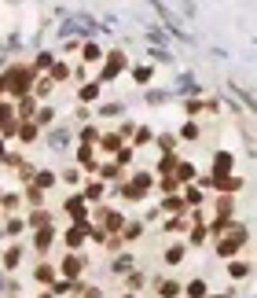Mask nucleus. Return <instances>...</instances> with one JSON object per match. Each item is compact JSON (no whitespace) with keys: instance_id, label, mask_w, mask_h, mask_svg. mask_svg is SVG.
<instances>
[{"instance_id":"f257e3e1","label":"nucleus","mask_w":257,"mask_h":298,"mask_svg":"<svg viewBox=\"0 0 257 298\" xmlns=\"http://www.w3.org/2000/svg\"><path fill=\"white\" fill-rule=\"evenodd\" d=\"M33 78H37V70H33V67H22V63H15V67L4 74L7 89H11L18 99H22V96H30V85H33Z\"/></svg>"},{"instance_id":"f03ea898","label":"nucleus","mask_w":257,"mask_h":298,"mask_svg":"<svg viewBox=\"0 0 257 298\" xmlns=\"http://www.w3.org/2000/svg\"><path fill=\"white\" fill-rule=\"evenodd\" d=\"M243 243H246V228H243V225H232V236H224L221 243H217V254L232 262V258L243 250Z\"/></svg>"},{"instance_id":"7ed1b4c3","label":"nucleus","mask_w":257,"mask_h":298,"mask_svg":"<svg viewBox=\"0 0 257 298\" xmlns=\"http://www.w3.org/2000/svg\"><path fill=\"white\" fill-rule=\"evenodd\" d=\"M151 184H155V181H151V173H136L125 188H121V195H125V199H144V195L151 192Z\"/></svg>"},{"instance_id":"20e7f679","label":"nucleus","mask_w":257,"mask_h":298,"mask_svg":"<svg viewBox=\"0 0 257 298\" xmlns=\"http://www.w3.org/2000/svg\"><path fill=\"white\" fill-rule=\"evenodd\" d=\"M59 273H63L66 280L74 284V280H81V273H85V262H81L78 254H66V258H63V265H59Z\"/></svg>"},{"instance_id":"39448f33","label":"nucleus","mask_w":257,"mask_h":298,"mask_svg":"<svg viewBox=\"0 0 257 298\" xmlns=\"http://www.w3.org/2000/svg\"><path fill=\"white\" fill-rule=\"evenodd\" d=\"M121 70H125V52H110L107 55V67H103V81H114Z\"/></svg>"},{"instance_id":"423d86ee","label":"nucleus","mask_w":257,"mask_h":298,"mask_svg":"<svg viewBox=\"0 0 257 298\" xmlns=\"http://www.w3.org/2000/svg\"><path fill=\"white\" fill-rule=\"evenodd\" d=\"M99 221H103V228H107L110 236H114V232H121V228H125V217H121L118 210H110V206H103V210H99Z\"/></svg>"},{"instance_id":"0eeeda50","label":"nucleus","mask_w":257,"mask_h":298,"mask_svg":"<svg viewBox=\"0 0 257 298\" xmlns=\"http://www.w3.org/2000/svg\"><path fill=\"white\" fill-rule=\"evenodd\" d=\"M232 166H235V155L232 151H217L213 155V177H228V173H232Z\"/></svg>"},{"instance_id":"6e6552de","label":"nucleus","mask_w":257,"mask_h":298,"mask_svg":"<svg viewBox=\"0 0 257 298\" xmlns=\"http://www.w3.org/2000/svg\"><path fill=\"white\" fill-rule=\"evenodd\" d=\"M15 125H18L15 107H11V103H0V133H4V136H11V133H15Z\"/></svg>"},{"instance_id":"1a4fd4ad","label":"nucleus","mask_w":257,"mask_h":298,"mask_svg":"<svg viewBox=\"0 0 257 298\" xmlns=\"http://www.w3.org/2000/svg\"><path fill=\"white\" fill-rule=\"evenodd\" d=\"M88 232H92V225H88V228H78V225H74V228L63 232V243L70 247V250H81V243H85V236H88Z\"/></svg>"},{"instance_id":"9d476101","label":"nucleus","mask_w":257,"mask_h":298,"mask_svg":"<svg viewBox=\"0 0 257 298\" xmlns=\"http://www.w3.org/2000/svg\"><path fill=\"white\" fill-rule=\"evenodd\" d=\"M33 110H37V99H33V96H22V99L15 103V118H18V122H30Z\"/></svg>"},{"instance_id":"9b49d317","label":"nucleus","mask_w":257,"mask_h":298,"mask_svg":"<svg viewBox=\"0 0 257 298\" xmlns=\"http://www.w3.org/2000/svg\"><path fill=\"white\" fill-rule=\"evenodd\" d=\"M103 192H107V184H103V181H88V184L81 188V199H85V202H99Z\"/></svg>"},{"instance_id":"f8f14e48","label":"nucleus","mask_w":257,"mask_h":298,"mask_svg":"<svg viewBox=\"0 0 257 298\" xmlns=\"http://www.w3.org/2000/svg\"><path fill=\"white\" fill-rule=\"evenodd\" d=\"M52 243H55V228H52V225H48V228H37V239H33V247L44 254V250H52Z\"/></svg>"},{"instance_id":"ddd939ff","label":"nucleus","mask_w":257,"mask_h":298,"mask_svg":"<svg viewBox=\"0 0 257 298\" xmlns=\"http://www.w3.org/2000/svg\"><path fill=\"white\" fill-rule=\"evenodd\" d=\"M15 133H18V140H22V144H33L41 129H37L33 122H18V125H15Z\"/></svg>"},{"instance_id":"4468645a","label":"nucleus","mask_w":257,"mask_h":298,"mask_svg":"<svg viewBox=\"0 0 257 298\" xmlns=\"http://www.w3.org/2000/svg\"><path fill=\"white\" fill-rule=\"evenodd\" d=\"M78 162L85 166V170H99V162H96V151H92V147H78Z\"/></svg>"},{"instance_id":"2eb2a0df","label":"nucleus","mask_w":257,"mask_h":298,"mask_svg":"<svg viewBox=\"0 0 257 298\" xmlns=\"http://www.w3.org/2000/svg\"><path fill=\"white\" fill-rule=\"evenodd\" d=\"M99 147L118 155V151H121V136H118V133H103V136H99Z\"/></svg>"},{"instance_id":"dca6fc26","label":"nucleus","mask_w":257,"mask_h":298,"mask_svg":"<svg viewBox=\"0 0 257 298\" xmlns=\"http://www.w3.org/2000/svg\"><path fill=\"white\" fill-rule=\"evenodd\" d=\"M173 181H195V166L191 162H176V170H173Z\"/></svg>"},{"instance_id":"f3484780","label":"nucleus","mask_w":257,"mask_h":298,"mask_svg":"<svg viewBox=\"0 0 257 298\" xmlns=\"http://www.w3.org/2000/svg\"><path fill=\"white\" fill-rule=\"evenodd\" d=\"M48 221H52V213H48V210H33L30 217H26V225H33V228H48Z\"/></svg>"},{"instance_id":"a211bd4d","label":"nucleus","mask_w":257,"mask_h":298,"mask_svg":"<svg viewBox=\"0 0 257 298\" xmlns=\"http://www.w3.org/2000/svg\"><path fill=\"white\" fill-rule=\"evenodd\" d=\"M235 213V199L232 195H221V199H217V217H232Z\"/></svg>"},{"instance_id":"6ab92c4d","label":"nucleus","mask_w":257,"mask_h":298,"mask_svg":"<svg viewBox=\"0 0 257 298\" xmlns=\"http://www.w3.org/2000/svg\"><path fill=\"white\" fill-rule=\"evenodd\" d=\"M33 280L44 284V287H52V284H55V269H52V265H41V269L33 273Z\"/></svg>"},{"instance_id":"aec40b11","label":"nucleus","mask_w":257,"mask_h":298,"mask_svg":"<svg viewBox=\"0 0 257 298\" xmlns=\"http://www.w3.org/2000/svg\"><path fill=\"white\" fill-rule=\"evenodd\" d=\"M176 162H180L176 155H162V162H158V173H162V177H173V170H176Z\"/></svg>"},{"instance_id":"412c9836","label":"nucleus","mask_w":257,"mask_h":298,"mask_svg":"<svg viewBox=\"0 0 257 298\" xmlns=\"http://www.w3.org/2000/svg\"><path fill=\"white\" fill-rule=\"evenodd\" d=\"M144 236V225H140V221H129L125 225V236H121V243H132V239H140Z\"/></svg>"},{"instance_id":"4be33fe9","label":"nucleus","mask_w":257,"mask_h":298,"mask_svg":"<svg viewBox=\"0 0 257 298\" xmlns=\"http://www.w3.org/2000/svg\"><path fill=\"white\" fill-rule=\"evenodd\" d=\"M202 199H206L202 188H187L184 192V206H202Z\"/></svg>"},{"instance_id":"5701e85b","label":"nucleus","mask_w":257,"mask_h":298,"mask_svg":"<svg viewBox=\"0 0 257 298\" xmlns=\"http://www.w3.org/2000/svg\"><path fill=\"white\" fill-rule=\"evenodd\" d=\"M246 273H250V265H246V262H228V276H232V280H243Z\"/></svg>"},{"instance_id":"b1692460","label":"nucleus","mask_w":257,"mask_h":298,"mask_svg":"<svg viewBox=\"0 0 257 298\" xmlns=\"http://www.w3.org/2000/svg\"><path fill=\"white\" fill-rule=\"evenodd\" d=\"M206 291H209V287H206V280H202V276L187 284V295H191V298H206Z\"/></svg>"},{"instance_id":"393cba45","label":"nucleus","mask_w":257,"mask_h":298,"mask_svg":"<svg viewBox=\"0 0 257 298\" xmlns=\"http://www.w3.org/2000/svg\"><path fill=\"white\" fill-rule=\"evenodd\" d=\"M99 140V133H96V125H85L81 129V147H92V144H96Z\"/></svg>"},{"instance_id":"a878e982","label":"nucleus","mask_w":257,"mask_h":298,"mask_svg":"<svg viewBox=\"0 0 257 298\" xmlns=\"http://www.w3.org/2000/svg\"><path fill=\"white\" fill-rule=\"evenodd\" d=\"M81 59H85V63H96V59H99V44H92V41H88V44L81 48Z\"/></svg>"},{"instance_id":"bb28decb","label":"nucleus","mask_w":257,"mask_h":298,"mask_svg":"<svg viewBox=\"0 0 257 298\" xmlns=\"http://www.w3.org/2000/svg\"><path fill=\"white\" fill-rule=\"evenodd\" d=\"M132 136H136V144H151V140H155V133H151L147 125H136V129H132Z\"/></svg>"},{"instance_id":"cd10ccee","label":"nucleus","mask_w":257,"mask_h":298,"mask_svg":"<svg viewBox=\"0 0 257 298\" xmlns=\"http://www.w3.org/2000/svg\"><path fill=\"white\" fill-rule=\"evenodd\" d=\"M52 184H55V173H48V170H44V173H37V181H33V188H52Z\"/></svg>"},{"instance_id":"c85d7f7f","label":"nucleus","mask_w":257,"mask_h":298,"mask_svg":"<svg viewBox=\"0 0 257 298\" xmlns=\"http://www.w3.org/2000/svg\"><path fill=\"white\" fill-rule=\"evenodd\" d=\"M99 177H103V181H118V177H121V170H118L114 162H107V166H99Z\"/></svg>"},{"instance_id":"c756f323","label":"nucleus","mask_w":257,"mask_h":298,"mask_svg":"<svg viewBox=\"0 0 257 298\" xmlns=\"http://www.w3.org/2000/svg\"><path fill=\"white\" fill-rule=\"evenodd\" d=\"M151 67H132V81H136V85H144V81H151Z\"/></svg>"},{"instance_id":"7c9ffc66","label":"nucleus","mask_w":257,"mask_h":298,"mask_svg":"<svg viewBox=\"0 0 257 298\" xmlns=\"http://www.w3.org/2000/svg\"><path fill=\"white\" fill-rule=\"evenodd\" d=\"M228 228H232V217H217V221H213V225H209L206 232H217V236H224Z\"/></svg>"},{"instance_id":"2f4dec72","label":"nucleus","mask_w":257,"mask_h":298,"mask_svg":"<svg viewBox=\"0 0 257 298\" xmlns=\"http://www.w3.org/2000/svg\"><path fill=\"white\" fill-rule=\"evenodd\" d=\"M180 295V284L176 280H162V298H176Z\"/></svg>"},{"instance_id":"473e14b6","label":"nucleus","mask_w":257,"mask_h":298,"mask_svg":"<svg viewBox=\"0 0 257 298\" xmlns=\"http://www.w3.org/2000/svg\"><path fill=\"white\" fill-rule=\"evenodd\" d=\"M166 262L169 265H180V262H184V247H169L166 250Z\"/></svg>"},{"instance_id":"72a5a7b5","label":"nucleus","mask_w":257,"mask_h":298,"mask_svg":"<svg viewBox=\"0 0 257 298\" xmlns=\"http://www.w3.org/2000/svg\"><path fill=\"white\" fill-rule=\"evenodd\" d=\"M158 147H162V151H166V155H173V147H176V136L162 133V136H158Z\"/></svg>"},{"instance_id":"f704fd0d","label":"nucleus","mask_w":257,"mask_h":298,"mask_svg":"<svg viewBox=\"0 0 257 298\" xmlns=\"http://www.w3.org/2000/svg\"><path fill=\"white\" fill-rule=\"evenodd\" d=\"M22 195H26V202H33V206L44 199V192H41V188H33V184H26V192H22Z\"/></svg>"},{"instance_id":"c9c22d12","label":"nucleus","mask_w":257,"mask_h":298,"mask_svg":"<svg viewBox=\"0 0 257 298\" xmlns=\"http://www.w3.org/2000/svg\"><path fill=\"white\" fill-rule=\"evenodd\" d=\"M158 188L166 192V195H176V188H180V184L173 181V177H162V184H158Z\"/></svg>"},{"instance_id":"e433bc0d","label":"nucleus","mask_w":257,"mask_h":298,"mask_svg":"<svg viewBox=\"0 0 257 298\" xmlns=\"http://www.w3.org/2000/svg\"><path fill=\"white\" fill-rule=\"evenodd\" d=\"M52 118H55V110H52V107H44V110H41V114H37V122H33V125H37V129H41V125H48V122H52Z\"/></svg>"},{"instance_id":"4c0bfd02","label":"nucleus","mask_w":257,"mask_h":298,"mask_svg":"<svg viewBox=\"0 0 257 298\" xmlns=\"http://www.w3.org/2000/svg\"><path fill=\"white\" fill-rule=\"evenodd\" d=\"M96 96H99V85H85L81 89V99H85V103H92Z\"/></svg>"},{"instance_id":"58836bf2","label":"nucleus","mask_w":257,"mask_h":298,"mask_svg":"<svg viewBox=\"0 0 257 298\" xmlns=\"http://www.w3.org/2000/svg\"><path fill=\"white\" fill-rule=\"evenodd\" d=\"M180 136H184V140H198V125H195V122H187L184 129H180Z\"/></svg>"},{"instance_id":"ea45409f","label":"nucleus","mask_w":257,"mask_h":298,"mask_svg":"<svg viewBox=\"0 0 257 298\" xmlns=\"http://www.w3.org/2000/svg\"><path fill=\"white\" fill-rule=\"evenodd\" d=\"M129 162H132V151H129V147H121V151H118V158H114V166L121 170V166H129Z\"/></svg>"},{"instance_id":"a19ab883","label":"nucleus","mask_w":257,"mask_h":298,"mask_svg":"<svg viewBox=\"0 0 257 298\" xmlns=\"http://www.w3.org/2000/svg\"><path fill=\"white\" fill-rule=\"evenodd\" d=\"M187 228V221L184 217H173V221H166V232H184Z\"/></svg>"},{"instance_id":"79ce46f5","label":"nucleus","mask_w":257,"mask_h":298,"mask_svg":"<svg viewBox=\"0 0 257 298\" xmlns=\"http://www.w3.org/2000/svg\"><path fill=\"white\" fill-rule=\"evenodd\" d=\"M52 63H55V59L44 52V55H37V67H33V70H52Z\"/></svg>"},{"instance_id":"37998d69","label":"nucleus","mask_w":257,"mask_h":298,"mask_svg":"<svg viewBox=\"0 0 257 298\" xmlns=\"http://www.w3.org/2000/svg\"><path fill=\"white\" fill-rule=\"evenodd\" d=\"M166 210L180 213V210H184V199H176V195H169V199H166Z\"/></svg>"},{"instance_id":"c03bdc74","label":"nucleus","mask_w":257,"mask_h":298,"mask_svg":"<svg viewBox=\"0 0 257 298\" xmlns=\"http://www.w3.org/2000/svg\"><path fill=\"white\" fill-rule=\"evenodd\" d=\"M18 254H22V250H18V247H11V250L4 254V265H7V269H11V265H18Z\"/></svg>"},{"instance_id":"a18cd8bd","label":"nucleus","mask_w":257,"mask_h":298,"mask_svg":"<svg viewBox=\"0 0 257 298\" xmlns=\"http://www.w3.org/2000/svg\"><path fill=\"white\" fill-rule=\"evenodd\" d=\"M206 239V225H191V243H202Z\"/></svg>"},{"instance_id":"49530a36","label":"nucleus","mask_w":257,"mask_h":298,"mask_svg":"<svg viewBox=\"0 0 257 298\" xmlns=\"http://www.w3.org/2000/svg\"><path fill=\"white\" fill-rule=\"evenodd\" d=\"M121 247H125V243H121V236H110L107 239V250H110V254H114V250H121Z\"/></svg>"},{"instance_id":"de8ad7c7","label":"nucleus","mask_w":257,"mask_h":298,"mask_svg":"<svg viewBox=\"0 0 257 298\" xmlns=\"http://www.w3.org/2000/svg\"><path fill=\"white\" fill-rule=\"evenodd\" d=\"M7 232H11V236H15V232H22V221L11 217V221H7Z\"/></svg>"},{"instance_id":"09e8293b","label":"nucleus","mask_w":257,"mask_h":298,"mask_svg":"<svg viewBox=\"0 0 257 298\" xmlns=\"http://www.w3.org/2000/svg\"><path fill=\"white\" fill-rule=\"evenodd\" d=\"M0 92H7V81H4V74H0Z\"/></svg>"},{"instance_id":"8fccbe9b","label":"nucleus","mask_w":257,"mask_h":298,"mask_svg":"<svg viewBox=\"0 0 257 298\" xmlns=\"http://www.w3.org/2000/svg\"><path fill=\"white\" fill-rule=\"evenodd\" d=\"M41 298H52V291H44V295H41Z\"/></svg>"},{"instance_id":"3c124183","label":"nucleus","mask_w":257,"mask_h":298,"mask_svg":"<svg viewBox=\"0 0 257 298\" xmlns=\"http://www.w3.org/2000/svg\"><path fill=\"white\" fill-rule=\"evenodd\" d=\"M217 298H228V295H217Z\"/></svg>"},{"instance_id":"603ef678","label":"nucleus","mask_w":257,"mask_h":298,"mask_svg":"<svg viewBox=\"0 0 257 298\" xmlns=\"http://www.w3.org/2000/svg\"><path fill=\"white\" fill-rule=\"evenodd\" d=\"M125 298H132V295H125Z\"/></svg>"}]
</instances>
